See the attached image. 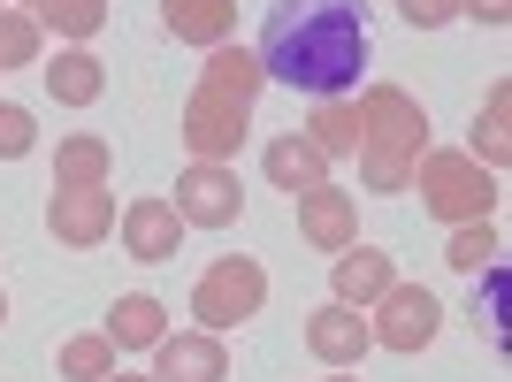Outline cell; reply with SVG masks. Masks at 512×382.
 <instances>
[{
  "label": "cell",
  "instance_id": "12",
  "mask_svg": "<svg viewBox=\"0 0 512 382\" xmlns=\"http://www.w3.org/2000/svg\"><path fill=\"white\" fill-rule=\"evenodd\" d=\"M115 230H123V253L130 260H176V245H184V222H176L169 199H130L123 214H115Z\"/></svg>",
  "mask_w": 512,
  "mask_h": 382
},
{
  "label": "cell",
  "instance_id": "22",
  "mask_svg": "<svg viewBox=\"0 0 512 382\" xmlns=\"http://www.w3.org/2000/svg\"><path fill=\"white\" fill-rule=\"evenodd\" d=\"M115 360H123V352H115L100 329H92V337H69L62 352H54V367H62L69 382H107V375H115Z\"/></svg>",
  "mask_w": 512,
  "mask_h": 382
},
{
  "label": "cell",
  "instance_id": "33",
  "mask_svg": "<svg viewBox=\"0 0 512 382\" xmlns=\"http://www.w3.org/2000/svg\"><path fill=\"white\" fill-rule=\"evenodd\" d=\"M23 8H39V0H23Z\"/></svg>",
  "mask_w": 512,
  "mask_h": 382
},
{
  "label": "cell",
  "instance_id": "15",
  "mask_svg": "<svg viewBox=\"0 0 512 382\" xmlns=\"http://www.w3.org/2000/svg\"><path fill=\"white\" fill-rule=\"evenodd\" d=\"M161 23H169L184 46L214 54V46H230V31H237V0H161Z\"/></svg>",
  "mask_w": 512,
  "mask_h": 382
},
{
  "label": "cell",
  "instance_id": "20",
  "mask_svg": "<svg viewBox=\"0 0 512 382\" xmlns=\"http://www.w3.org/2000/svg\"><path fill=\"white\" fill-rule=\"evenodd\" d=\"M474 161L482 169H505V153H512V85H490V100H482V115H474Z\"/></svg>",
  "mask_w": 512,
  "mask_h": 382
},
{
  "label": "cell",
  "instance_id": "16",
  "mask_svg": "<svg viewBox=\"0 0 512 382\" xmlns=\"http://www.w3.org/2000/svg\"><path fill=\"white\" fill-rule=\"evenodd\" d=\"M260 169H268V184H276V191H291V199H299V191L329 184V153H321L306 130H291V138H276V146L260 153Z\"/></svg>",
  "mask_w": 512,
  "mask_h": 382
},
{
  "label": "cell",
  "instance_id": "19",
  "mask_svg": "<svg viewBox=\"0 0 512 382\" xmlns=\"http://www.w3.org/2000/svg\"><path fill=\"white\" fill-rule=\"evenodd\" d=\"M306 138H314L329 161H352V153H360V107H352V92H344V100H314Z\"/></svg>",
  "mask_w": 512,
  "mask_h": 382
},
{
  "label": "cell",
  "instance_id": "18",
  "mask_svg": "<svg viewBox=\"0 0 512 382\" xmlns=\"http://www.w3.org/2000/svg\"><path fill=\"white\" fill-rule=\"evenodd\" d=\"M115 176V153H107V138H92V130H77V138H62L54 146V191H92Z\"/></svg>",
  "mask_w": 512,
  "mask_h": 382
},
{
  "label": "cell",
  "instance_id": "26",
  "mask_svg": "<svg viewBox=\"0 0 512 382\" xmlns=\"http://www.w3.org/2000/svg\"><path fill=\"white\" fill-rule=\"evenodd\" d=\"M352 161H360V184H367V191H406V184H413V161H398V153L360 146Z\"/></svg>",
  "mask_w": 512,
  "mask_h": 382
},
{
  "label": "cell",
  "instance_id": "7",
  "mask_svg": "<svg viewBox=\"0 0 512 382\" xmlns=\"http://www.w3.org/2000/svg\"><path fill=\"white\" fill-rule=\"evenodd\" d=\"M176 222L184 230H230L237 214H245V184H237L230 161H192V169L176 176Z\"/></svg>",
  "mask_w": 512,
  "mask_h": 382
},
{
  "label": "cell",
  "instance_id": "34",
  "mask_svg": "<svg viewBox=\"0 0 512 382\" xmlns=\"http://www.w3.org/2000/svg\"><path fill=\"white\" fill-rule=\"evenodd\" d=\"M0 8H8V0H0Z\"/></svg>",
  "mask_w": 512,
  "mask_h": 382
},
{
  "label": "cell",
  "instance_id": "27",
  "mask_svg": "<svg viewBox=\"0 0 512 382\" xmlns=\"http://www.w3.org/2000/svg\"><path fill=\"white\" fill-rule=\"evenodd\" d=\"M31 146H39V123H31V107L0 100V161H23Z\"/></svg>",
  "mask_w": 512,
  "mask_h": 382
},
{
  "label": "cell",
  "instance_id": "13",
  "mask_svg": "<svg viewBox=\"0 0 512 382\" xmlns=\"http://www.w3.org/2000/svg\"><path fill=\"white\" fill-rule=\"evenodd\" d=\"M390 283H398V268H390L383 245H344V253L329 260V298H337V306H360L367 314Z\"/></svg>",
  "mask_w": 512,
  "mask_h": 382
},
{
  "label": "cell",
  "instance_id": "3",
  "mask_svg": "<svg viewBox=\"0 0 512 382\" xmlns=\"http://www.w3.org/2000/svg\"><path fill=\"white\" fill-rule=\"evenodd\" d=\"M406 191H421V207L436 222H490V207H497V176L474 153H421Z\"/></svg>",
  "mask_w": 512,
  "mask_h": 382
},
{
  "label": "cell",
  "instance_id": "21",
  "mask_svg": "<svg viewBox=\"0 0 512 382\" xmlns=\"http://www.w3.org/2000/svg\"><path fill=\"white\" fill-rule=\"evenodd\" d=\"M31 16H39V31H54V39H69V46H85L92 31L107 23V0H39Z\"/></svg>",
  "mask_w": 512,
  "mask_h": 382
},
{
  "label": "cell",
  "instance_id": "4",
  "mask_svg": "<svg viewBox=\"0 0 512 382\" xmlns=\"http://www.w3.org/2000/svg\"><path fill=\"white\" fill-rule=\"evenodd\" d=\"M260 306H268V268L245 253H222L207 268V276L192 283V314L207 337H222V329H237V321H253Z\"/></svg>",
  "mask_w": 512,
  "mask_h": 382
},
{
  "label": "cell",
  "instance_id": "1",
  "mask_svg": "<svg viewBox=\"0 0 512 382\" xmlns=\"http://www.w3.org/2000/svg\"><path fill=\"white\" fill-rule=\"evenodd\" d=\"M260 77L314 100H344L367 69V8L360 0H276L253 46Z\"/></svg>",
  "mask_w": 512,
  "mask_h": 382
},
{
  "label": "cell",
  "instance_id": "28",
  "mask_svg": "<svg viewBox=\"0 0 512 382\" xmlns=\"http://www.w3.org/2000/svg\"><path fill=\"white\" fill-rule=\"evenodd\" d=\"M398 16H406L413 31H444V23L459 16V0H398Z\"/></svg>",
  "mask_w": 512,
  "mask_h": 382
},
{
  "label": "cell",
  "instance_id": "25",
  "mask_svg": "<svg viewBox=\"0 0 512 382\" xmlns=\"http://www.w3.org/2000/svg\"><path fill=\"white\" fill-rule=\"evenodd\" d=\"M467 321H474V337H505V268H482V291H474V306H467Z\"/></svg>",
  "mask_w": 512,
  "mask_h": 382
},
{
  "label": "cell",
  "instance_id": "5",
  "mask_svg": "<svg viewBox=\"0 0 512 382\" xmlns=\"http://www.w3.org/2000/svg\"><path fill=\"white\" fill-rule=\"evenodd\" d=\"M352 107H360V146L398 153V161H421L428 153V107L406 85H367Z\"/></svg>",
  "mask_w": 512,
  "mask_h": 382
},
{
  "label": "cell",
  "instance_id": "9",
  "mask_svg": "<svg viewBox=\"0 0 512 382\" xmlns=\"http://www.w3.org/2000/svg\"><path fill=\"white\" fill-rule=\"evenodd\" d=\"M291 207H299V237L314 245V253H329V260H337L344 245H360V199H352V191L314 184V191H299Z\"/></svg>",
  "mask_w": 512,
  "mask_h": 382
},
{
  "label": "cell",
  "instance_id": "6",
  "mask_svg": "<svg viewBox=\"0 0 512 382\" xmlns=\"http://www.w3.org/2000/svg\"><path fill=\"white\" fill-rule=\"evenodd\" d=\"M367 314H375V321H367V337L383 344V352H428L436 329H444V306H436L428 283H390Z\"/></svg>",
  "mask_w": 512,
  "mask_h": 382
},
{
  "label": "cell",
  "instance_id": "32",
  "mask_svg": "<svg viewBox=\"0 0 512 382\" xmlns=\"http://www.w3.org/2000/svg\"><path fill=\"white\" fill-rule=\"evenodd\" d=\"M0 321H8V291H0Z\"/></svg>",
  "mask_w": 512,
  "mask_h": 382
},
{
  "label": "cell",
  "instance_id": "24",
  "mask_svg": "<svg viewBox=\"0 0 512 382\" xmlns=\"http://www.w3.org/2000/svg\"><path fill=\"white\" fill-rule=\"evenodd\" d=\"M497 253H505V245H497V230H490V222H451V245H444V260L459 268V276H482V268H490Z\"/></svg>",
  "mask_w": 512,
  "mask_h": 382
},
{
  "label": "cell",
  "instance_id": "2",
  "mask_svg": "<svg viewBox=\"0 0 512 382\" xmlns=\"http://www.w3.org/2000/svg\"><path fill=\"white\" fill-rule=\"evenodd\" d=\"M260 85H268V77H260V62L245 46H214L207 69H199V85L184 92V123H176L184 153H192V161H237L245 130H253Z\"/></svg>",
  "mask_w": 512,
  "mask_h": 382
},
{
  "label": "cell",
  "instance_id": "29",
  "mask_svg": "<svg viewBox=\"0 0 512 382\" xmlns=\"http://www.w3.org/2000/svg\"><path fill=\"white\" fill-rule=\"evenodd\" d=\"M459 16L482 23V31H505V23H512V0H459Z\"/></svg>",
  "mask_w": 512,
  "mask_h": 382
},
{
  "label": "cell",
  "instance_id": "31",
  "mask_svg": "<svg viewBox=\"0 0 512 382\" xmlns=\"http://www.w3.org/2000/svg\"><path fill=\"white\" fill-rule=\"evenodd\" d=\"M107 382H153V375H123V367H115V375H107Z\"/></svg>",
  "mask_w": 512,
  "mask_h": 382
},
{
  "label": "cell",
  "instance_id": "8",
  "mask_svg": "<svg viewBox=\"0 0 512 382\" xmlns=\"http://www.w3.org/2000/svg\"><path fill=\"white\" fill-rule=\"evenodd\" d=\"M46 230H54V245H69V253L107 245V237H115V191H107V184L54 191V199H46Z\"/></svg>",
  "mask_w": 512,
  "mask_h": 382
},
{
  "label": "cell",
  "instance_id": "11",
  "mask_svg": "<svg viewBox=\"0 0 512 382\" xmlns=\"http://www.w3.org/2000/svg\"><path fill=\"white\" fill-rule=\"evenodd\" d=\"M230 375V352L207 329H169L153 344V382H222Z\"/></svg>",
  "mask_w": 512,
  "mask_h": 382
},
{
  "label": "cell",
  "instance_id": "10",
  "mask_svg": "<svg viewBox=\"0 0 512 382\" xmlns=\"http://www.w3.org/2000/svg\"><path fill=\"white\" fill-rule=\"evenodd\" d=\"M306 352H314L321 367H360L367 352H375L367 314H360V306H337V298H329V306H314V314H306Z\"/></svg>",
  "mask_w": 512,
  "mask_h": 382
},
{
  "label": "cell",
  "instance_id": "17",
  "mask_svg": "<svg viewBox=\"0 0 512 382\" xmlns=\"http://www.w3.org/2000/svg\"><path fill=\"white\" fill-rule=\"evenodd\" d=\"M46 92H54V107H92L107 92V69L92 46H62L54 62H46Z\"/></svg>",
  "mask_w": 512,
  "mask_h": 382
},
{
  "label": "cell",
  "instance_id": "30",
  "mask_svg": "<svg viewBox=\"0 0 512 382\" xmlns=\"http://www.w3.org/2000/svg\"><path fill=\"white\" fill-rule=\"evenodd\" d=\"M321 382H360V375H352V367H337V375H321Z\"/></svg>",
  "mask_w": 512,
  "mask_h": 382
},
{
  "label": "cell",
  "instance_id": "23",
  "mask_svg": "<svg viewBox=\"0 0 512 382\" xmlns=\"http://www.w3.org/2000/svg\"><path fill=\"white\" fill-rule=\"evenodd\" d=\"M46 54V31L31 8H0V69H31Z\"/></svg>",
  "mask_w": 512,
  "mask_h": 382
},
{
  "label": "cell",
  "instance_id": "14",
  "mask_svg": "<svg viewBox=\"0 0 512 382\" xmlns=\"http://www.w3.org/2000/svg\"><path fill=\"white\" fill-rule=\"evenodd\" d=\"M115 352H153V344L169 337V306L161 298H146V291H123L115 306H107V329H100Z\"/></svg>",
  "mask_w": 512,
  "mask_h": 382
}]
</instances>
